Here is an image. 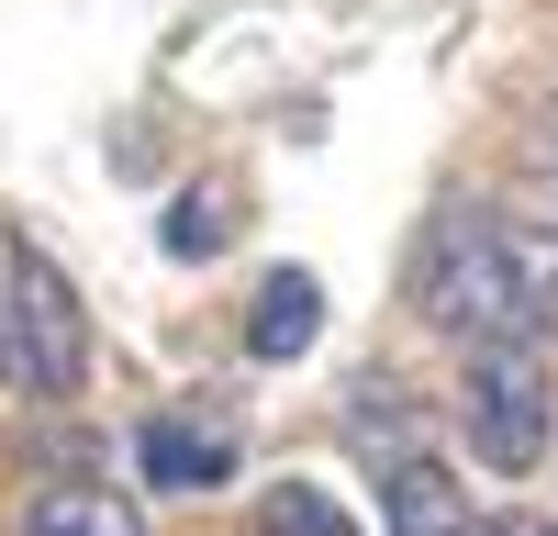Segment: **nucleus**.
<instances>
[{"instance_id":"nucleus-1","label":"nucleus","mask_w":558,"mask_h":536,"mask_svg":"<svg viewBox=\"0 0 558 536\" xmlns=\"http://www.w3.org/2000/svg\"><path fill=\"white\" fill-rule=\"evenodd\" d=\"M413 302L470 346H547L558 336V223L436 202V223L413 235Z\"/></svg>"},{"instance_id":"nucleus-2","label":"nucleus","mask_w":558,"mask_h":536,"mask_svg":"<svg viewBox=\"0 0 558 536\" xmlns=\"http://www.w3.org/2000/svg\"><path fill=\"white\" fill-rule=\"evenodd\" d=\"M458 436H470L492 470L558 459V380H547V357L536 346H481L470 380H458Z\"/></svg>"},{"instance_id":"nucleus-3","label":"nucleus","mask_w":558,"mask_h":536,"mask_svg":"<svg viewBox=\"0 0 558 536\" xmlns=\"http://www.w3.org/2000/svg\"><path fill=\"white\" fill-rule=\"evenodd\" d=\"M12 380L34 402H68L89 380V313L45 246H12Z\"/></svg>"},{"instance_id":"nucleus-4","label":"nucleus","mask_w":558,"mask_h":536,"mask_svg":"<svg viewBox=\"0 0 558 536\" xmlns=\"http://www.w3.org/2000/svg\"><path fill=\"white\" fill-rule=\"evenodd\" d=\"M380 514H391V536H481V514H470V491H458V470L413 459V447H391V459H380Z\"/></svg>"},{"instance_id":"nucleus-5","label":"nucleus","mask_w":558,"mask_h":536,"mask_svg":"<svg viewBox=\"0 0 558 536\" xmlns=\"http://www.w3.org/2000/svg\"><path fill=\"white\" fill-rule=\"evenodd\" d=\"M134 470H146L157 491H223L235 480V436L202 425V414H157L146 436H134Z\"/></svg>"},{"instance_id":"nucleus-6","label":"nucleus","mask_w":558,"mask_h":536,"mask_svg":"<svg viewBox=\"0 0 558 536\" xmlns=\"http://www.w3.org/2000/svg\"><path fill=\"white\" fill-rule=\"evenodd\" d=\"M313 336H324V280H313V268H268L257 313H246V357H257V369H291Z\"/></svg>"},{"instance_id":"nucleus-7","label":"nucleus","mask_w":558,"mask_h":536,"mask_svg":"<svg viewBox=\"0 0 558 536\" xmlns=\"http://www.w3.org/2000/svg\"><path fill=\"white\" fill-rule=\"evenodd\" d=\"M23 536H146V514L123 503V491H101V480H45L34 491V514H23Z\"/></svg>"},{"instance_id":"nucleus-8","label":"nucleus","mask_w":558,"mask_h":536,"mask_svg":"<svg viewBox=\"0 0 558 536\" xmlns=\"http://www.w3.org/2000/svg\"><path fill=\"white\" fill-rule=\"evenodd\" d=\"M257 536H368L324 480H268L257 491Z\"/></svg>"},{"instance_id":"nucleus-9","label":"nucleus","mask_w":558,"mask_h":536,"mask_svg":"<svg viewBox=\"0 0 558 536\" xmlns=\"http://www.w3.org/2000/svg\"><path fill=\"white\" fill-rule=\"evenodd\" d=\"M223 235H235V191H223V179H191V191L168 202V223H157L168 257H213Z\"/></svg>"},{"instance_id":"nucleus-10","label":"nucleus","mask_w":558,"mask_h":536,"mask_svg":"<svg viewBox=\"0 0 558 536\" xmlns=\"http://www.w3.org/2000/svg\"><path fill=\"white\" fill-rule=\"evenodd\" d=\"M481 536H558L547 514H481Z\"/></svg>"},{"instance_id":"nucleus-11","label":"nucleus","mask_w":558,"mask_h":536,"mask_svg":"<svg viewBox=\"0 0 558 536\" xmlns=\"http://www.w3.org/2000/svg\"><path fill=\"white\" fill-rule=\"evenodd\" d=\"M0 357H12V246H0Z\"/></svg>"}]
</instances>
